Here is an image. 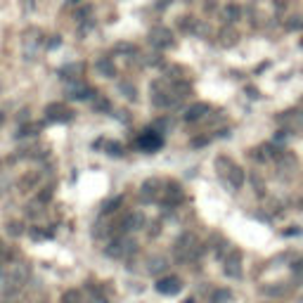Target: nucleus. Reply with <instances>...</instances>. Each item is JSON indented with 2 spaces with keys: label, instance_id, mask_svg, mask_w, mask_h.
<instances>
[{
  "label": "nucleus",
  "instance_id": "nucleus-2",
  "mask_svg": "<svg viewBox=\"0 0 303 303\" xmlns=\"http://www.w3.org/2000/svg\"><path fill=\"white\" fill-rule=\"evenodd\" d=\"M239 261H241V258H239V254H237V251H234V254H232V256H230V258H227V261H225V272H227V275H230V277H239V275H241Z\"/></svg>",
  "mask_w": 303,
  "mask_h": 303
},
{
  "label": "nucleus",
  "instance_id": "nucleus-4",
  "mask_svg": "<svg viewBox=\"0 0 303 303\" xmlns=\"http://www.w3.org/2000/svg\"><path fill=\"white\" fill-rule=\"evenodd\" d=\"M230 183H232V187H241V183H244V171H241L239 166H230Z\"/></svg>",
  "mask_w": 303,
  "mask_h": 303
},
{
  "label": "nucleus",
  "instance_id": "nucleus-5",
  "mask_svg": "<svg viewBox=\"0 0 303 303\" xmlns=\"http://www.w3.org/2000/svg\"><path fill=\"white\" fill-rule=\"evenodd\" d=\"M140 145L145 147V149H159V147H161V138H159V135H152V133H147Z\"/></svg>",
  "mask_w": 303,
  "mask_h": 303
},
{
  "label": "nucleus",
  "instance_id": "nucleus-6",
  "mask_svg": "<svg viewBox=\"0 0 303 303\" xmlns=\"http://www.w3.org/2000/svg\"><path fill=\"white\" fill-rule=\"evenodd\" d=\"M232 301V291L230 289H218L214 294V298H211V303H230Z\"/></svg>",
  "mask_w": 303,
  "mask_h": 303
},
{
  "label": "nucleus",
  "instance_id": "nucleus-7",
  "mask_svg": "<svg viewBox=\"0 0 303 303\" xmlns=\"http://www.w3.org/2000/svg\"><path fill=\"white\" fill-rule=\"evenodd\" d=\"M225 17H227V21H234L237 17H239V7H237V5H227L225 7Z\"/></svg>",
  "mask_w": 303,
  "mask_h": 303
},
{
  "label": "nucleus",
  "instance_id": "nucleus-1",
  "mask_svg": "<svg viewBox=\"0 0 303 303\" xmlns=\"http://www.w3.org/2000/svg\"><path fill=\"white\" fill-rule=\"evenodd\" d=\"M180 280L178 277H166V280H161V282L157 284V289L161 291V294H178L180 291Z\"/></svg>",
  "mask_w": 303,
  "mask_h": 303
},
{
  "label": "nucleus",
  "instance_id": "nucleus-10",
  "mask_svg": "<svg viewBox=\"0 0 303 303\" xmlns=\"http://www.w3.org/2000/svg\"><path fill=\"white\" fill-rule=\"evenodd\" d=\"M272 3H275V7H277V10H282V7H287V5H289V0H272Z\"/></svg>",
  "mask_w": 303,
  "mask_h": 303
},
{
  "label": "nucleus",
  "instance_id": "nucleus-8",
  "mask_svg": "<svg viewBox=\"0 0 303 303\" xmlns=\"http://www.w3.org/2000/svg\"><path fill=\"white\" fill-rule=\"evenodd\" d=\"M287 28H303V17H291V21H287Z\"/></svg>",
  "mask_w": 303,
  "mask_h": 303
},
{
  "label": "nucleus",
  "instance_id": "nucleus-9",
  "mask_svg": "<svg viewBox=\"0 0 303 303\" xmlns=\"http://www.w3.org/2000/svg\"><path fill=\"white\" fill-rule=\"evenodd\" d=\"M74 301H78V294H76V291H69V294L64 296V303H74Z\"/></svg>",
  "mask_w": 303,
  "mask_h": 303
},
{
  "label": "nucleus",
  "instance_id": "nucleus-3",
  "mask_svg": "<svg viewBox=\"0 0 303 303\" xmlns=\"http://www.w3.org/2000/svg\"><path fill=\"white\" fill-rule=\"evenodd\" d=\"M206 111H208L206 104H194L192 109L185 114V118H187V121H197V118H201L204 114H206Z\"/></svg>",
  "mask_w": 303,
  "mask_h": 303
}]
</instances>
